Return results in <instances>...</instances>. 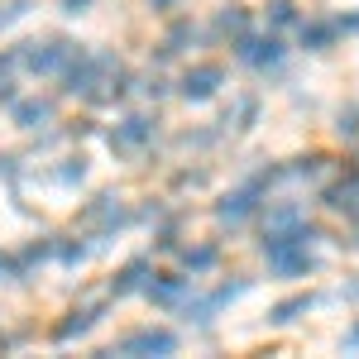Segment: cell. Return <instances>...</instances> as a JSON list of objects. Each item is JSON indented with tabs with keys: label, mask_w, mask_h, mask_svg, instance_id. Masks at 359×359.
Instances as JSON below:
<instances>
[{
	"label": "cell",
	"mask_w": 359,
	"mask_h": 359,
	"mask_svg": "<svg viewBox=\"0 0 359 359\" xmlns=\"http://www.w3.org/2000/svg\"><path fill=\"white\" fill-rule=\"evenodd\" d=\"M235 53L245 57L249 67H278V62H283V39H273V34H269V39L240 34V48H235Z\"/></svg>",
	"instance_id": "obj_6"
},
{
	"label": "cell",
	"mask_w": 359,
	"mask_h": 359,
	"mask_svg": "<svg viewBox=\"0 0 359 359\" xmlns=\"http://www.w3.org/2000/svg\"><path fill=\"white\" fill-rule=\"evenodd\" d=\"M187 269H192V273H206V269H216V249H211V245L187 249Z\"/></svg>",
	"instance_id": "obj_17"
},
{
	"label": "cell",
	"mask_w": 359,
	"mask_h": 359,
	"mask_svg": "<svg viewBox=\"0 0 359 359\" xmlns=\"http://www.w3.org/2000/svg\"><path fill=\"white\" fill-rule=\"evenodd\" d=\"M345 29H350V34H359V15H350V20H340V34H345Z\"/></svg>",
	"instance_id": "obj_23"
},
{
	"label": "cell",
	"mask_w": 359,
	"mask_h": 359,
	"mask_svg": "<svg viewBox=\"0 0 359 359\" xmlns=\"http://www.w3.org/2000/svg\"><path fill=\"white\" fill-rule=\"evenodd\" d=\"M235 292H240V283H225V287H216L211 297H201V302H192V306H187V316H196V321H206V316H216V311H221V306L230 302Z\"/></svg>",
	"instance_id": "obj_11"
},
{
	"label": "cell",
	"mask_w": 359,
	"mask_h": 359,
	"mask_svg": "<svg viewBox=\"0 0 359 359\" xmlns=\"http://www.w3.org/2000/svg\"><path fill=\"white\" fill-rule=\"evenodd\" d=\"M254 111H259V106H254V101H240V111H235V120H240V130H245L249 120H254Z\"/></svg>",
	"instance_id": "obj_21"
},
{
	"label": "cell",
	"mask_w": 359,
	"mask_h": 359,
	"mask_svg": "<svg viewBox=\"0 0 359 359\" xmlns=\"http://www.w3.org/2000/svg\"><path fill=\"white\" fill-rule=\"evenodd\" d=\"M259 182H245V187H235V192H225L221 201H216V221L221 225H240V221H249L254 211H259Z\"/></svg>",
	"instance_id": "obj_2"
},
{
	"label": "cell",
	"mask_w": 359,
	"mask_h": 359,
	"mask_svg": "<svg viewBox=\"0 0 359 359\" xmlns=\"http://www.w3.org/2000/svg\"><path fill=\"white\" fill-rule=\"evenodd\" d=\"M269 20H273V25H292V20H297V5H292V0H269Z\"/></svg>",
	"instance_id": "obj_18"
},
{
	"label": "cell",
	"mask_w": 359,
	"mask_h": 359,
	"mask_svg": "<svg viewBox=\"0 0 359 359\" xmlns=\"http://www.w3.org/2000/svg\"><path fill=\"white\" fill-rule=\"evenodd\" d=\"M48 120H53V106L48 101H20L15 106V125L20 130H43Z\"/></svg>",
	"instance_id": "obj_10"
},
{
	"label": "cell",
	"mask_w": 359,
	"mask_h": 359,
	"mask_svg": "<svg viewBox=\"0 0 359 359\" xmlns=\"http://www.w3.org/2000/svg\"><path fill=\"white\" fill-rule=\"evenodd\" d=\"M225 82V72H221V62H196L192 72L182 77V96L187 101H211L216 96V86Z\"/></svg>",
	"instance_id": "obj_5"
},
{
	"label": "cell",
	"mask_w": 359,
	"mask_h": 359,
	"mask_svg": "<svg viewBox=\"0 0 359 359\" xmlns=\"http://www.w3.org/2000/svg\"><path fill=\"white\" fill-rule=\"evenodd\" d=\"M335 135H340V139H355V135H359V106L340 111V120H335Z\"/></svg>",
	"instance_id": "obj_19"
},
{
	"label": "cell",
	"mask_w": 359,
	"mask_h": 359,
	"mask_svg": "<svg viewBox=\"0 0 359 359\" xmlns=\"http://www.w3.org/2000/svg\"><path fill=\"white\" fill-rule=\"evenodd\" d=\"M144 292H149L158 306H172L177 297H182V278H158V283H144Z\"/></svg>",
	"instance_id": "obj_14"
},
{
	"label": "cell",
	"mask_w": 359,
	"mask_h": 359,
	"mask_svg": "<svg viewBox=\"0 0 359 359\" xmlns=\"http://www.w3.org/2000/svg\"><path fill=\"white\" fill-rule=\"evenodd\" d=\"M144 278H149V264H144V259H135V264H125V269L115 273L111 292H115V297H125V292H135V287H144Z\"/></svg>",
	"instance_id": "obj_12"
},
{
	"label": "cell",
	"mask_w": 359,
	"mask_h": 359,
	"mask_svg": "<svg viewBox=\"0 0 359 359\" xmlns=\"http://www.w3.org/2000/svg\"><path fill=\"white\" fill-rule=\"evenodd\" d=\"M345 345H355V350H359V321L350 326V335H345Z\"/></svg>",
	"instance_id": "obj_24"
},
{
	"label": "cell",
	"mask_w": 359,
	"mask_h": 359,
	"mask_svg": "<svg viewBox=\"0 0 359 359\" xmlns=\"http://www.w3.org/2000/svg\"><path fill=\"white\" fill-rule=\"evenodd\" d=\"M86 5H91V0H62V10H67V15H82Z\"/></svg>",
	"instance_id": "obj_22"
},
{
	"label": "cell",
	"mask_w": 359,
	"mask_h": 359,
	"mask_svg": "<svg viewBox=\"0 0 359 359\" xmlns=\"http://www.w3.org/2000/svg\"><path fill=\"white\" fill-rule=\"evenodd\" d=\"M154 135H158V120H154V115H130V120H120L111 130V149L115 154H135V149H144Z\"/></svg>",
	"instance_id": "obj_3"
},
{
	"label": "cell",
	"mask_w": 359,
	"mask_h": 359,
	"mask_svg": "<svg viewBox=\"0 0 359 359\" xmlns=\"http://www.w3.org/2000/svg\"><path fill=\"white\" fill-rule=\"evenodd\" d=\"M72 57H77V48L67 39H43V43H25L20 48V62L29 72H62Z\"/></svg>",
	"instance_id": "obj_1"
},
{
	"label": "cell",
	"mask_w": 359,
	"mask_h": 359,
	"mask_svg": "<svg viewBox=\"0 0 359 359\" xmlns=\"http://www.w3.org/2000/svg\"><path fill=\"white\" fill-rule=\"evenodd\" d=\"M249 29V15H245V5H221V15H216V34H245Z\"/></svg>",
	"instance_id": "obj_13"
},
{
	"label": "cell",
	"mask_w": 359,
	"mask_h": 359,
	"mask_svg": "<svg viewBox=\"0 0 359 359\" xmlns=\"http://www.w3.org/2000/svg\"><path fill=\"white\" fill-rule=\"evenodd\" d=\"M326 206L340 211V216H359V172H350L345 182H335L331 192H326Z\"/></svg>",
	"instance_id": "obj_7"
},
{
	"label": "cell",
	"mask_w": 359,
	"mask_h": 359,
	"mask_svg": "<svg viewBox=\"0 0 359 359\" xmlns=\"http://www.w3.org/2000/svg\"><path fill=\"white\" fill-rule=\"evenodd\" d=\"M149 5H154V10H172L177 0H149Z\"/></svg>",
	"instance_id": "obj_25"
},
{
	"label": "cell",
	"mask_w": 359,
	"mask_h": 359,
	"mask_svg": "<svg viewBox=\"0 0 359 359\" xmlns=\"http://www.w3.org/2000/svg\"><path fill=\"white\" fill-rule=\"evenodd\" d=\"M340 34V20H311V25L297 29V39H302V48L311 53H321V48H331V39Z\"/></svg>",
	"instance_id": "obj_9"
},
{
	"label": "cell",
	"mask_w": 359,
	"mask_h": 359,
	"mask_svg": "<svg viewBox=\"0 0 359 359\" xmlns=\"http://www.w3.org/2000/svg\"><path fill=\"white\" fill-rule=\"evenodd\" d=\"M115 350H120V355H172V350H177V335L144 326V331L120 335V345H115Z\"/></svg>",
	"instance_id": "obj_4"
},
{
	"label": "cell",
	"mask_w": 359,
	"mask_h": 359,
	"mask_svg": "<svg viewBox=\"0 0 359 359\" xmlns=\"http://www.w3.org/2000/svg\"><path fill=\"white\" fill-rule=\"evenodd\" d=\"M91 321H96V311H72V321H62V326H57V340H72V335L91 331Z\"/></svg>",
	"instance_id": "obj_16"
},
{
	"label": "cell",
	"mask_w": 359,
	"mask_h": 359,
	"mask_svg": "<svg viewBox=\"0 0 359 359\" xmlns=\"http://www.w3.org/2000/svg\"><path fill=\"white\" fill-rule=\"evenodd\" d=\"M269 225H273V230H292V225H297V206H273V211H269Z\"/></svg>",
	"instance_id": "obj_20"
},
{
	"label": "cell",
	"mask_w": 359,
	"mask_h": 359,
	"mask_svg": "<svg viewBox=\"0 0 359 359\" xmlns=\"http://www.w3.org/2000/svg\"><path fill=\"white\" fill-rule=\"evenodd\" d=\"M306 306H311V297H287V302H278L273 311H269V321H278V326H287V321H297Z\"/></svg>",
	"instance_id": "obj_15"
},
{
	"label": "cell",
	"mask_w": 359,
	"mask_h": 359,
	"mask_svg": "<svg viewBox=\"0 0 359 359\" xmlns=\"http://www.w3.org/2000/svg\"><path fill=\"white\" fill-rule=\"evenodd\" d=\"M86 225H96V230H115V225H125V206H120V196H96L91 211H86Z\"/></svg>",
	"instance_id": "obj_8"
}]
</instances>
